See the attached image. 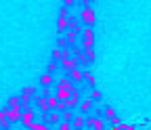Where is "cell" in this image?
<instances>
[{"instance_id":"obj_1","label":"cell","mask_w":151,"mask_h":130,"mask_svg":"<svg viewBox=\"0 0 151 130\" xmlns=\"http://www.w3.org/2000/svg\"><path fill=\"white\" fill-rule=\"evenodd\" d=\"M76 90H78V86H76L69 78H61L59 82H57V88H55L52 95L57 97V101H59V103H67L69 97L73 95Z\"/></svg>"},{"instance_id":"obj_2","label":"cell","mask_w":151,"mask_h":130,"mask_svg":"<svg viewBox=\"0 0 151 130\" xmlns=\"http://www.w3.org/2000/svg\"><path fill=\"white\" fill-rule=\"evenodd\" d=\"M36 99V86H25L21 90V97H19V103L21 107H29V103Z\"/></svg>"},{"instance_id":"obj_3","label":"cell","mask_w":151,"mask_h":130,"mask_svg":"<svg viewBox=\"0 0 151 130\" xmlns=\"http://www.w3.org/2000/svg\"><path fill=\"white\" fill-rule=\"evenodd\" d=\"M34 122H36V111H34L32 107H23V109H21V120H19V124L25 126V128H29Z\"/></svg>"},{"instance_id":"obj_4","label":"cell","mask_w":151,"mask_h":130,"mask_svg":"<svg viewBox=\"0 0 151 130\" xmlns=\"http://www.w3.org/2000/svg\"><path fill=\"white\" fill-rule=\"evenodd\" d=\"M80 36H82V48L90 50L94 46V29L92 27H86L84 32H80Z\"/></svg>"},{"instance_id":"obj_5","label":"cell","mask_w":151,"mask_h":130,"mask_svg":"<svg viewBox=\"0 0 151 130\" xmlns=\"http://www.w3.org/2000/svg\"><path fill=\"white\" fill-rule=\"evenodd\" d=\"M86 128H90V130H105V122L101 118H97V116H88L86 118Z\"/></svg>"},{"instance_id":"obj_6","label":"cell","mask_w":151,"mask_h":130,"mask_svg":"<svg viewBox=\"0 0 151 130\" xmlns=\"http://www.w3.org/2000/svg\"><path fill=\"white\" fill-rule=\"evenodd\" d=\"M82 21H84L86 27L94 25V11H92V6H84L82 9Z\"/></svg>"},{"instance_id":"obj_7","label":"cell","mask_w":151,"mask_h":130,"mask_svg":"<svg viewBox=\"0 0 151 130\" xmlns=\"http://www.w3.org/2000/svg\"><path fill=\"white\" fill-rule=\"evenodd\" d=\"M86 73H88L86 69H82V67H76V69H71V71H69V80H71L73 84H80V82L86 78Z\"/></svg>"},{"instance_id":"obj_8","label":"cell","mask_w":151,"mask_h":130,"mask_svg":"<svg viewBox=\"0 0 151 130\" xmlns=\"http://www.w3.org/2000/svg\"><path fill=\"white\" fill-rule=\"evenodd\" d=\"M80 101H82V95H80L78 90H76L73 95L69 97V101L65 103V109H69V111H76V109H78V105H80Z\"/></svg>"},{"instance_id":"obj_9","label":"cell","mask_w":151,"mask_h":130,"mask_svg":"<svg viewBox=\"0 0 151 130\" xmlns=\"http://www.w3.org/2000/svg\"><path fill=\"white\" fill-rule=\"evenodd\" d=\"M92 99H82L80 101V105H78V113L80 116H86V113H90V111H92Z\"/></svg>"},{"instance_id":"obj_10","label":"cell","mask_w":151,"mask_h":130,"mask_svg":"<svg viewBox=\"0 0 151 130\" xmlns=\"http://www.w3.org/2000/svg\"><path fill=\"white\" fill-rule=\"evenodd\" d=\"M63 38H65V42L67 44H76V42H78V38H80V29H67V34L63 36Z\"/></svg>"},{"instance_id":"obj_11","label":"cell","mask_w":151,"mask_h":130,"mask_svg":"<svg viewBox=\"0 0 151 130\" xmlns=\"http://www.w3.org/2000/svg\"><path fill=\"white\" fill-rule=\"evenodd\" d=\"M71 128H73V130H84V128H86V118L80 116V113H76V118H73V122H71Z\"/></svg>"},{"instance_id":"obj_12","label":"cell","mask_w":151,"mask_h":130,"mask_svg":"<svg viewBox=\"0 0 151 130\" xmlns=\"http://www.w3.org/2000/svg\"><path fill=\"white\" fill-rule=\"evenodd\" d=\"M11 122H9V109H0V130H9Z\"/></svg>"},{"instance_id":"obj_13","label":"cell","mask_w":151,"mask_h":130,"mask_svg":"<svg viewBox=\"0 0 151 130\" xmlns=\"http://www.w3.org/2000/svg\"><path fill=\"white\" fill-rule=\"evenodd\" d=\"M46 124L57 128V126L61 124V113H59V111H50V113H48V118H46Z\"/></svg>"},{"instance_id":"obj_14","label":"cell","mask_w":151,"mask_h":130,"mask_svg":"<svg viewBox=\"0 0 151 130\" xmlns=\"http://www.w3.org/2000/svg\"><path fill=\"white\" fill-rule=\"evenodd\" d=\"M19 120H21V109H9V122L19 124Z\"/></svg>"},{"instance_id":"obj_15","label":"cell","mask_w":151,"mask_h":130,"mask_svg":"<svg viewBox=\"0 0 151 130\" xmlns=\"http://www.w3.org/2000/svg\"><path fill=\"white\" fill-rule=\"evenodd\" d=\"M61 67L69 73L71 69H76V67H78V61H76V59H65V61H61Z\"/></svg>"},{"instance_id":"obj_16","label":"cell","mask_w":151,"mask_h":130,"mask_svg":"<svg viewBox=\"0 0 151 130\" xmlns=\"http://www.w3.org/2000/svg\"><path fill=\"white\" fill-rule=\"evenodd\" d=\"M57 32H59V36H63V32H67V19L57 17Z\"/></svg>"},{"instance_id":"obj_17","label":"cell","mask_w":151,"mask_h":130,"mask_svg":"<svg viewBox=\"0 0 151 130\" xmlns=\"http://www.w3.org/2000/svg\"><path fill=\"white\" fill-rule=\"evenodd\" d=\"M103 111H105V120H107V122H111V120H116V118H118V116H116L118 111L113 109V107H103Z\"/></svg>"},{"instance_id":"obj_18","label":"cell","mask_w":151,"mask_h":130,"mask_svg":"<svg viewBox=\"0 0 151 130\" xmlns=\"http://www.w3.org/2000/svg\"><path fill=\"white\" fill-rule=\"evenodd\" d=\"M73 118H76V113H73V111L65 109V111H63V116H61V122H65V124H71V122H73Z\"/></svg>"},{"instance_id":"obj_19","label":"cell","mask_w":151,"mask_h":130,"mask_svg":"<svg viewBox=\"0 0 151 130\" xmlns=\"http://www.w3.org/2000/svg\"><path fill=\"white\" fill-rule=\"evenodd\" d=\"M50 84H52V76H50V73H44V76H40V86L50 88Z\"/></svg>"},{"instance_id":"obj_20","label":"cell","mask_w":151,"mask_h":130,"mask_svg":"<svg viewBox=\"0 0 151 130\" xmlns=\"http://www.w3.org/2000/svg\"><path fill=\"white\" fill-rule=\"evenodd\" d=\"M6 109H23L21 107V103H19V97H11L9 99V107Z\"/></svg>"},{"instance_id":"obj_21","label":"cell","mask_w":151,"mask_h":130,"mask_svg":"<svg viewBox=\"0 0 151 130\" xmlns=\"http://www.w3.org/2000/svg\"><path fill=\"white\" fill-rule=\"evenodd\" d=\"M88 99H92V103H94V101H99V99H101V90H99L97 86H92V90H90V97H88Z\"/></svg>"},{"instance_id":"obj_22","label":"cell","mask_w":151,"mask_h":130,"mask_svg":"<svg viewBox=\"0 0 151 130\" xmlns=\"http://www.w3.org/2000/svg\"><path fill=\"white\" fill-rule=\"evenodd\" d=\"M29 130H48V126L42 124V122H34V124L29 126Z\"/></svg>"},{"instance_id":"obj_23","label":"cell","mask_w":151,"mask_h":130,"mask_svg":"<svg viewBox=\"0 0 151 130\" xmlns=\"http://www.w3.org/2000/svg\"><path fill=\"white\" fill-rule=\"evenodd\" d=\"M84 55H86V61H88V63H92V61H94V48H90V50H86Z\"/></svg>"},{"instance_id":"obj_24","label":"cell","mask_w":151,"mask_h":130,"mask_svg":"<svg viewBox=\"0 0 151 130\" xmlns=\"http://www.w3.org/2000/svg\"><path fill=\"white\" fill-rule=\"evenodd\" d=\"M78 2H76V0H65L63 2V9H71V6H76Z\"/></svg>"},{"instance_id":"obj_25","label":"cell","mask_w":151,"mask_h":130,"mask_svg":"<svg viewBox=\"0 0 151 130\" xmlns=\"http://www.w3.org/2000/svg\"><path fill=\"white\" fill-rule=\"evenodd\" d=\"M57 130H71V124H65V122H61L59 126H57Z\"/></svg>"},{"instance_id":"obj_26","label":"cell","mask_w":151,"mask_h":130,"mask_svg":"<svg viewBox=\"0 0 151 130\" xmlns=\"http://www.w3.org/2000/svg\"><path fill=\"white\" fill-rule=\"evenodd\" d=\"M55 71H57V63H55V61H50V63H48V73L52 76Z\"/></svg>"},{"instance_id":"obj_27","label":"cell","mask_w":151,"mask_h":130,"mask_svg":"<svg viewBox=\"0 0 151 130\" xmlns=\"http://www.w3.org/2000/svg\"><path fill=\"white\" fill-rule=\"evenodd\" d=\"M86 80H88V84H90V86H97V84H94V76H90V73H86Z\"/></svg>"},{"instance_id":"obj_28","label":"cell","mask_w":151,"mask_h":130,"mask_svg":"<svg viewBox=\"0 0 151 130\" xmlns=\"http://www.w3.org/2000/svg\"><path fill=\"white\" fill-rule=\"evenodd\" d=\"M59 17H63V19H67V9H63V6H61V11H59Z\"/></svg>"},{"instance_id":"obj_29","label":"cell","mask_w":151,"mask_h":130,"mask_svg":"<svg viewBox=\"0 0 151 130\" xmlns=\"http://www.w3.org/2000/svg\"><path fill=\"white\" fill-rule=\"evenodd\" d=\"M128 130H134V126H128Z\"/></svg>"}]
</instances>
